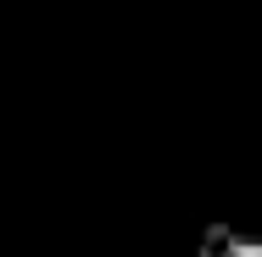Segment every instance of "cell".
Returning <instances> with one entry per match:
<instances>
[{"mask_svg":"<svg viewBox=\"0 0 262 257\" xmlns=\"http://www.w3.org/2000/svg\"><path fill=\"white\" fill-rule=\"evenodd\" d=\"M201 257H262V241H240L234 229L212 224L207 241H201Z\"/></svg>","mask_w":262,"mask_h":257,"instance_id":"1","label":"cell"}]
</instances>
